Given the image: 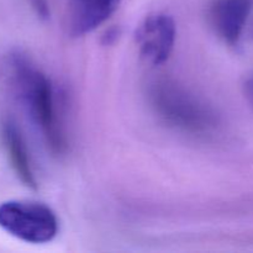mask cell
Masks as SVG:
<instances>
[{
    "label": "cell",
    "instance_id": "cell-1",
    "mask_svg": "<svg viewBox=\"0 0 253 253\" xmlns=\"http://www.w3.org/2000/svg\"><path fill=\"white\" fill-rule=\"evenodd\" d=\"M147 98L156 115L169 127L195 136L208 135L217 127L214 109L173 79H153Z\"/></svg>",
    "mask_w": 253,
    "mask_h": 253
},
{
    "label": "cell",
    "instance_id": "cell-2",
    "mask_svg": "<svg viewBox=\"0 0 253 253\" xmlns=\"http://www.w3.org/2000/svg\"><path fill=\"white\" fill-rule=\"evenodd\" d=\"M12 64L30 115L40 127L49 150L54 155H61L66 151V137L57 115L51 82L24 57L16 56Z\"/></svg>",
    "mask_w": 253,
    "mask_h": 253
},
{
    "label": "cell",
    "instance_id": "cell-3",
    "mask_svg": "<svg viewBox=\"0 0 253 253\" xmlns=\"http://www.w3.org/2000/svg\"><path fill=\"white\" fill-rule=\"evenodd\" d=\"M0 227L27 244L51 242L58 234V220L47 205L27 200L0 204Z\"/></svg>",
    "mask_w": 253,
    "mask_h": 253
},
{
    "label": "cell",
    "instance_id": "cell-4",
    "mask_svg": "<svg viewBox=\"0 0 253 253\" xmlns=\"http://www.w3.org/2000/svg\"><path fill=\"white\" fill-rule=\"evenodd\" d=\"M175 36L174 20L169 15H148L136 30V43L141 57L153 66L165 63L172 54Z\"/></svg>",
    "mask_w": 253,
    "mask_h": 253
},
{
    "label": "cell",
    "instance_id": "cell-5",
    "mask_svg": "<svg viewBox=\"0 0 253 253\" xmlns=\"http://www.w3.org/2000/svg\"><path fill=\"white\" fill-rule=\"evenodd\" d=\"M251 0H214L210 20L215 32L225 43H239L251 12Z\"/></svg>",
    "mask_w": 253,
    "mask_h": 253
},
{
    "label": "cell",
    "instance_id": "cell-6",
    "mask_svg": "<svg viewBox=\"0 0 253 253\" xmlns=\"http://www.w3.org/2000/svg\"><path fill=\"white\" fill-rule=\"evenodd\" d=\"M121 0H69L67 31L79 37L89 34L115 12Z\"/></svg>",
    "mask_w": 253,
    "mask_h": 253
},
{
    "label": "cell",
    "instance_id": "cell-7",
    "mask_svg": "<svg viewBox=\"0 0 253 253\" xmlns=\"http://www.w3.org/2000/svg\"><path fill=\"white\" fill-rule=\"evenodd\" d=\"M1 140L15 174L25 187L37 189V179L31 157L21 131L15 121L5 119L1 123Z\"/></svg>",
    "mask_w": 253,
    "mask_h": 253
},
{
    "label": "cell",
    "instance_id": "cell-8",
    "mask_svg": "<svg viewBox=\"0 0 253 253\" xmlns=\"http://www.w3.org/2000/svg\"><path fill=\"white\" fill-rule=\"evenodd\" d=\"M31 4L36 14L41 19H48L49 16V7L46 0H31Z\"/></svg>",
    "mask_w": 253,
    "mask_h": 253
},
{
    "label": "cell",
    "instance_id": "cell-9",
    "mask_svg": "<svg viewBox=\"0 0 253 253\" xmlns=\"http://www.w3.org/2000/svg\"><path fill=\"white\" fill-rule=\"evenodd\" d=\"M246 94L249 100L251 101L253 105V74L249 78V81L246 82Z\"/></svg>",
    "mask_w": 253,
    "mask_h": 253
}]
</instances>
